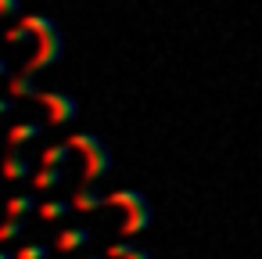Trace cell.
Here are the masks:
<instances>
[{
    "label": "cell",
    "mask_w": 262,
    "mask_h": 259,
    "mask_svg": "<svg viewBox=\"0 0 262 259\" xmlns=\"http://www.w3.org/2000/svg\"><path fill=\"white\" fill-rule=\"evenodd\" d=\"M133 252V245H108V259H126Z\"/></svg>",
    "instance_id": "4fadbf2b"
},
{
    "label": "cell",
    "mask_w": 262,
    "mask_h": 259,
    "mask_svg": "<svg viewBox=\"0 0 262 259\" xmlns=\"http://www.w3.org/2000/svg\"><path fill=\"white\" fill-rule=\"evenodd\" d=\"M40 133H43V126H40V123H18V126L11 130V137H8V141H11V148H18L22 141H33V137H40Z\"/></svg>",
    "instance_id": "8992f818"
},
{
    "label": "cell",
    "mask_w": 262,
    "mask_h": 259,
    "mask_svg": "<svg viewBox=\"0 0 262 259\" xmlns=\"http://www.w3.org/2000/svg\"><path fill=\"white\" fill-rule=\"evenodd\" d=\"M36 97L51 105V112H54V115H51V123H58V126H61V123H69V119L76 115V105H72L69 97H61V94H36Z\"/></svg>",
    "instance_id": "7a4b0ae2"
},
{
    "label": "cell",
    "mask_w": 262,
    "mask_h": 259,
    "mask_svg": "<svg viewBox=\"0 0 262 259\" xmlns=\"http://www.w3.org/2000/svg\"><path fill=\"white\" fill-rule=\"evenodd\" d=\"M47 255H51L47 245H22V248L15 252V259H47Z\"/></svg>",
    "instance_id": "7c38bea8"
},
{
    "label": "cell",
    "mask_w": 262,
    "mask_h": 259,
    "mask_svg": "<svg viewBox=\"0 0 262 259\" xmlns=\"http://www.w3.org/2000/svg\"><path fill=\"white\" fill-rule=\"evenodd\" d=\"M22 11V0H0V15H18Z\"/></svg>",
    "instance_id": "5bb4252c"
},
{
    "label": "cell",
    "mask_w": 262,
    "mask_h": 259,
    "mask_svg": "<svg viewBox=\"0 0 262 259\" xmlns=\"http://www.w3.org/2000/svg\"><path fill=\"white\" fill-rule=\"evenodd\" d=\"M0 76H8V65H4V62H0Z\"/></svg>",
    "instance_id": "e0dca14e"
},
{
    "label": "cell",
    "mask_w": 262,
    "mask_h": 259,
    "mask_svg": "<svg viewBox=\"0 0 262 259\" xmlns=\"http://www.w3.org/2000/svg\"><path fill=\"white\" fill-rule=\"evenodd\" d=\"M104 202H108V205H122V209H129V220L122 223V234H126V237L140 234V230L147 227V220H151V209H147L144 194H137V191H115V194H108Z\"/></svg>",
    "instance_id": "6da1fadb"
},
{
    "label": "cell",
    "mask_w": 262,
    "mask_h": 259,
    "mask_svg": "<svg viewBox=\"0 0 262 259\" xmlns=\"http://www.w3.org/2000/svg\"><path fill=\"white\" fill-rule=\"evenodd\" d=\"M69 151H72V144H58V148H47V151H43V166H54V169H58V166H61V162L69 158Z\"/></svg>",
    "instance_id": "30bf717a"
},
{
    "label": "cell",
    "mask_w": 262,
    "mask_h": 259,
    "mask_svg": "<svg viewBox=\"0 0 262 259\" xmlns=\"http://www.w3.org/2000/svg\"><path fill=\"white\" fill-rule=\"evenodd\" d=\"M72 212V202H40V216L43 220H61Z\"/></svg>",
    "instance_id": "9c48e42d"
},
{
    "label": "cell",
    "mask_w": 262,
    "mask_h": 259,
    "mask_svg": "<svg viewBox=\"0 0 262 259\" xmlns=\"http://www.w3.org/2000/svg\"><path fill=\"white\" fill-rule=\"evenodd\" d=\"M4 176H8V180H26V176H33L29 158H26L18 148H11V151H8V158H4Z\"/></svg>",
    "instance_id": "3957f363"
},
{
    "label": "cell",
    "mask_w": 262,
    "mask_h": 259,
    "mask_svg": "<svg viewBox=\"0 0 262 259\" xmlns=\"http://www.w3.org/2000/svg\"><path fill=\"white\" fill-rule=\"evenodd\" d=\"M101 205H108V202L97 198L94 191H79V194L72 198V209H79V212H94V209H101Z\"/></svg>",
    "instance_id": "52a82bcc"
},
{
    "label": "cell",
    "mask_w": 262,
    "mask_h": 259,
    "mask_svg": "<svg viewBox=\"0 0 262 259\" xmlns=\"http://www.w3.org/2000/svg\"><path fill=\"white\" fill-rule=\"evenodd\" d=\"M86 241H90V230H86V227H69V230L54 241V248H58V252H76V248L86 245Z\"/></svg>",
    "instance_id": "277c9868"
},
{
    "label": "cell",
    "mask_w": 262,
    "mask_h": 259,
    "mask_svg": "<svg viewBox=\"0 0 262 259\" xmlns=\"http://www.w3.org/2000/svg\"><path fill=\"white\" fill-rule=\"evenodd\" d=\"M126 259H151V255H147V252H144V248H133V252H129V255H126Z\"/></svg>",
    "instance_id": "9a60e30c"
},
{
    "label": "cell",
    "mask_w": 262,
    "mask_h": 259,
    "mask_svg": "<svg viewBox=\"0 0 262 259\" xmlns=\"http://www.w3.org/2000/svg\"><path fill=\"white\" fill-rule=\"evenodd\" d=\"M33 184H36L40 191H47V187H58V184H61V169H54V166H43V169L33 176Z\"/></svg>",
    "instance_id": "ba28073f"
},
{
    "label": "cell",
    "mask_w": 262,
    "mask_h": 259,
    "mask_svg": "<svg viewBox=\"0 0 262 259\" xmlns=\"http://www.w3.org/2000/svg\"><path fill=\"white\" fill-rule=\"evenodd\" d=\"M11 108H15V105H11V101H4V97H0V115H8V112H11Z\"/></svg>",
    "instance_id": "2e32d148"
},
{
    "label": "cell",
    "mask_w": 262,
    "mask_h": 259,
    "mask_svg": "<svg viewBox=\"0 0 262 259\" xmlns=\"http://www.w3.org/2000/svg\"><path fill=\"white\" fill-rule=\"evenodd\" d=\"M0 259H15V255H11V252H0Z\"/></svg>",
    "instance_id": "ac0fdd59"
},
{
    "label": "cell",
    "mask_w": 262,
    "mask_h": 259,
    "mask_svg": "<svg viewBox=\"0 0 262 259\" xmlns=\"http://www.w3.org/2000/svg\"><path fill=\"white\" fill-rule=\"evenodd\" d=\"M22 230H26V220H8V223H0V241H15V237H22Z\"/></svg>",
    "instance_id": "8fae6325"
},
{
    "label": "cell",
    "mask_w": 262,
    "mask_h": 259,
    "mask_svg": "<svg viewBox=\"0 0 262 259\" xmlns=\"http://www.w3.org/2000/svg\"><path fill=\"white\" fill-rule=\"evenodd\" d=\"M33 209H40L33 194H15V198H8V216H15V220H22V216L33 212Z\"/></svg>",
    "instance_id": "5b68a950"
},
{
    "label": "cell",
    "mask_w": 262,
    "mask_h": 259,
    "mask_svg": "<svg viewBox=\"0 0 262 259\" xmlns=\"http://www.w3.org/2000/svg\"><path fill=\"white\" fill-rule=\"evenodd\" d=\"M90 259H101V255H90Z\"/></svg>",
    "instance_id": "d6986e66"
}]
</instances>
